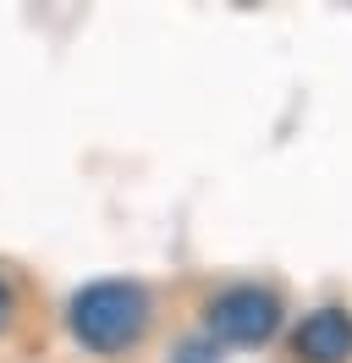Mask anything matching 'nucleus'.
Returning <instances> with one entry per match:
<instances>
[{
	"mask_svg": "<svg viewBox=\"0 0 352 363\" xmlns=\"http://www.w3.org/2000/svg\"><path fill=\"white\" fill-rule=\"evenodd\" d=\"M149 319H154V303L138 281H88L83 292L72 297V308H66V325H72V336L83 341L88 352L138 347Z\"/></svg>",
	"mask_w": 352,
	"mask_h": 363,
	"instance_id": "f257e3e1",
	"label": "nucleus"
},
{
	"mask_svg": "<svg viewBox=\"0 0 352 363\" xmlns=\"http://www.w3.org/2000/svg\"><path fill=\"white\" fill-rule=\"evenodd\" d=\"M220 358V347L209 336H198V341H182V352H176V363H215Z\"/></svg>",
	"mask_w": 352,
	"mask_h": 363,
	"instance_id": "20e7f679",
	"label": "nucleus"
},
{
	"mask_svg": "<svg viewBox=\"0 0 352 363\" xmlns=\"http://www.w3.org/2000/svg\"><path fill=\"white\" fill-rule=\"evenodd\" d=\"M292 352L297 363H352V314L336 303L303 314L292 330Z\"/></svg>",
	"mask_w": 352,
	"mask_h": 363,
	"instance_id": "7ed1b4c3",
	"label": "nucleus"
},
{
	"mask_svg": "<svg viewBox=\"0 0 352 363\" xmlns=\"http://www.w3.org/2000/svg\"><path fill=\"white\" fill-rule=\"evenodd\" d=\"M11 314H17V303H11V286H6V281H0V330H6V325H11Z\"/></svg>",
	"mask_w": 352,
	"mask_h": 363,
	"instance_id": "39448f33",
	"label": "nucleus"
},
{
	"mask_svg": "<svg viewBox=\"0 0 352 363\" xmlns=\"http://www.w3.org/2000/svg\"><path fill=\"white\" fill-rule=\"evenodd\" d=\"M204 330L209 341H226V347H264V341L281 330V297L270 286H253V281H237L226 292L209 297L204 308Z\"/></svg>",
	"mask_w": 352,
	"mask_h": 363,
	"instance_id": "f03ea898",
	"label": "nucleus"
}]
</instances>
